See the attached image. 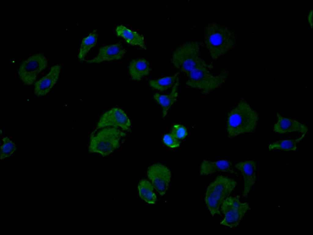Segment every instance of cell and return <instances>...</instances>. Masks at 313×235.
<instances>
[{
	"label": "cell",
	"instance_id": "obj_1",
	"mask_svg": "<svg viewBox=\"0 0 313 235\" xmlns=\"http://www.w3.org/2000/svg\"><path fill=\"white\" fill-rule=\"evenodd\" d=\"M203 45L202 43L197 41L184 43L174 51L171 62L175 68L186 74L187 86L208 95L221 86L224 76L221 72L212 73L213 65L208 63L202 56Z\"/></svg>",
	"mask_w": 313,
	"mask_h": 235
},
{
	"label": "cell",
	"instance_id": "obj_2",
	"mask_svg": "<svg viewBox=\"0 0 313 235\" xmlns=\"http://www.w3.org/2000/svg\"><path fill=\"white\" fill-rule=\"evenodd\" d=\"M204 35L203 45L213 62L233 49L238 44L237 35L234 30L213 21L206 23Z\"/></svg>",
	"mask_w": 313,
	"mask_h": 235
},
{
	"label": "cell",
	"instance_id": "obj_3",
	"mask_svg": "<svg viewBox=\"0 0 313 235\" xmlns=\"http://www.w3.org/2000/svg\"><path fill=\"white\" fill-rule=\"evenodd\" d=\"M260 119L259 113L244 98H241L229 112L226 131L229 136L234 137L256 131Z\"/></svg>",
	"mask_w": 313,
	"mask_h": 235
},
{
	"label": "cell",
	"instance_id": "obj_4",
	"mask_svg": "<svg viewBox=\"0 0 313 235\" xmlns=\"http://www.w3.org/2000/svg\"><path fill=\"white\" fill-rule=\"evenodd\" d=\"M237 185L233 179L225 176H217L208 186L205 193L206 205L213 217L221 215L220 206Z\"/></svg>",
	"mask_w": 313,
	"mask_h": 235
},
{
	"label": "cell",
	"instance_id": "obj_5",
	"mask_svg": "<svg viewBox=\"0 0 313 235\" xmlns=\"http://www.w3.org/2000/svg\"><path fill=\"white\" fill-rule=\"evenodd\" d=\"M126 133L118 128L108 127L98 132H93L90 136L89 152L106 157L118 148L121 138Z\"/></svg>",
	"mask_w": 313,
	"mask_h": 235
},
{
	"label": "cell",
	"instance_id": "obj_6",
	"mask_svg": "<svg viewBox=\"0 0 313 235\" xmlns=\"http://www.w3.org/2000/svg\"><path fill=\"white\" fill-rule=\"evenodd\" d=\"M240 196L228 197L223 201L220 211L224 218L220 224L231 228L237 227L250 209L249 203L240 201Z\"/></svg>",
	"mask_w": 313,
	"mask_h": 235
},
{
	"label": "cell",
	"instance_id": "obj_7",
	"mask_svg": "<svg viewBox=\"0 0 313 235\" xmlns=\"http://www.w3.org/2000/svg\"><path fill=\"white\" fill-rule=\"evenodd\" d=\"M47 66L48 60L44 53L33 54L22 62L18 72L19 78L24 85H30L35 82L38 75Z\"/></svg>",
	"mask_w": 313,
	"mask_h": 235
},
{
	"label": "cell",
	"instance_id": "obj_8",
	"mask_svg": "<svg viewBox=\"0 0 313 235\" xmlns=\"http://www.w3.org/2000/svg\"><path fill=\"white\" fill-rule=\"evenodd\" d=\"M147 175L158 193L160 196L164 195L171 181V173L169 169L162 164H155L148 168Z\"/></svg>",
	"mask_w": 313,
	"mask_h": 235
},
{
	"label": "cell",
	"instance_id": "obj_9",
	"mask_svg": "<svg viewBox=\"0 0 313 235\" xmlns=\"http://www.w3.org/2000/svg\"><path fill=\"white\" fill-rule=\"evenodd\" d=\"M131 126L130 120L124 111L120 108L115 107L102 115L94 131L108 127H120L123 130L129 131Z\"/></svg>",
	"mask_w": 313,
	"mask_h": 235
},
{
	"label": "cell",
	"instance_id": "obj_10",
	"mask_svg": "<svg viewBox=\"0 0 313 235\" xmlns=\"http://www.w3.org/2000/svg\"><path fill=\"white\" fill-rule=\"evenodd\" d=\"M61 68V64L53 66L47 74L36 81L34 93L36 96H43L50 92L59 78Z\"/></svg>",
	"mask_w": 313,
	"mask_h": 235
},
{
	"label": "cell",
	"instance_id": "obj_11",
	"mask_svg": "<svg viewBox=\"0 0 313 235\" xmlns=\"http://www.w3.org/2000/svg\"><path fill=\"white\" fill-rule=\"evenodd\" d=\"M234 166L241 172L243 177L244 188L242 196L244 198H247L256 183V163L252 160H246L237 163Z\"/></svg>",
	"mask_w": 313,
	"mask_h": 235
},
{
	"label": "cell",
	"instance_id": "obj_12",
	"mask_svg": "<svg viewBox=\"0 0 313 235\" xmlns=\"http://www.w3.org/2000/svg\"><path fill=\"white\" fill-rule=\"evenodd\" d=\"M126 52V49L120 43L101 47L98 54L94 58L86 60L89 63H99L105 61L121 59Z\"/></svg>",
	"mask_w": 313,
	"mask_h": 235
},
{
	"label": "cell",
	"instance_id": "obj_13",
	"mask_svg": "<svg viewBox=\"0 0 313 235\" xmlns=\"http://www.w3.org/2000/svg\"><path fill=\"white\" fill-rule=\"evenodd\" d=\"M277 121L274 124V132L283 134L288 132H297L304 133L308 131L307 127L304 124L295 119L287 118L277 112Z\"/></svg>",
	"mask_w": 313,
	"mask_h": 235
},
{
	"label": "cell",
	"instance_id": "obj_14",
	"mask_svg": "<svg viewBox=\"0 0 313 235\" xmlns=\"http://www.w3.org/2000/svg\"><path fill=\"white\" fill-rule=\"evenodd\" d=\"M225 172L238 176L230 161L226 160L211 161L204 160L201 162L200 174L201 175H208L218 172Z\"/></svg>",
	"mask_w": 313,
	"mask_h": 235
},
{
	"label": "cell",
	"instance_id": "obj_15",
	"mask_svg": "<svg viewBox=\"0 0 313 235\" xmlns=\"http://www.w3.org/2000/svg\"><path fill=\"white\" fill-rule=\"evenodd\" d=\"M129 74L132 80L140 81L149 75L151 70L150 64L145 59L140 58L132 60L128 66Z\"/></svg>",
	"mask_w": 313,
	"mask_h": 235
},
{
	"label": "cell",
	"instance_id": "obj_16",
	"mask_svg": "<svg viewBox=\"0 0 313 235\" xmlns=\"http://www.w3.org/2000/svg\"><path fill=\"white\" fill-rule=\"evenodd\" d=\"M179 85V80L178 78L169 94L164 95L156 93L153 96L154 99L162 108L163 118L166 116L169 108L177 100L178 96L177 90Z\"/></svg>",
	"mask_w": 313,
	"mask_h": 235
},
{
	"label": "cell",
	"instance_id": "obj_17",
	"mask_svg": "<svg viewBox=\"0 0 313 235\" xmlns=\"http://www.w3.org/2000/svg\"><path fill=\"white\" fill-rule=\"evenodd\" d=\"M116 32L117 36L122 37L128 43L139 46L144 50L147 49L144 37L142 35L122 25L116 27Z\"/></svg>",
	"mask_w": 313,
	"mask_h": 235
},
{
	"label": "cell",
	"instance_id": "obj_18",
	"mask_svg": "<svg viewBox=\"0 0 313 235\" xmlns=\"http://www.w3.org/2000/svg\"><path fill=\"white\" fill-rule=\"evenodd\" d=\"M138 189L140 197L147 203L153 204L157 200L156 194L153 192L154 187L149 181L142 179L139 182Z\"/></svg>",
	"mask_w": 313,
	"mask_h": 235
},
{
	"label": "cell",
	"instance_id": "obj_19",
	"mask_svg": "<svg viewBox=\"0 0 313 235\" xmlns=\"http://www.w3.org/2000/svg\"><path fill=\"white\" fill-rule=\"evenodd\" d=\"M98 37L97 30H95L83 39L78 55V58L80 60H84L90 49L96 45Z\"/></svg>",
	"mask_w": 313,
	"mask_h": 235
},
{
	"label": "cell",
	"instance_id": "obj_20",
	"mask_svg": "<svg viewBox=\"0 0 313 235\" xmlns=\"http://www.w3.org/2000/svg\"><path fill=\"white\" fill-rule=\"evenodd\" d=\"M306 133H303L299 138L295 139H287L276 141L269 145L268 148L270 150H280L285 151H296L297 145L304 137Z\"/></svg>",
	"mask_w": 313,
	"mask_h": 235
},
{
	"label": "cell",
	"instance_id": "obj_21",
	"mask_svg": "<svg viewBox=\"0 0 313 235\" xmlns=\"http://www.w3.org/2000/svg\"><path fill=\"white\" fill-rule=\"evenodd\" d=\"M179 72L174 75L165 77L155 80H150L149 84L151 87L160 91L166 90L170 88L175 83Z\"/></svg>",
	"mask_w": 313,
	"mask_h": 235
},
{
	"label": "cell",
	"instance_id": "obj_22",
	"mask_svg": "<svg viewBox=\"0 0 313 235\" xmlns=\"http://www.w3.org/2000/svg\"><path fill=\"white\" fill-rule=\"evenodd\" d=\"M2 141L3 143L0 147L1 160L10 156L16 149V144L7 136L3 137Z\"/></svg>",
	"mask_w": 313,
	"mask_h": 235
},
{
	"label": "cell",
	"instance_id": "obj_23",
	"mask_svg": "<svg viewBox=\"0 0 313 235\" xmlns=\"http://www.w3.org/2000/svg\"><path fill=\"white\" fill-rule=\"evenodd\" d=\"M171 134L178 139H183L187 135V132L184 126L177 124L173 126Z\"/></svg>",
	"mask_w": 313,
	"mask_h": 235
},
{
	"label": "cell",
	"instance_id": "obj_24",
	"mask_svg": "<svg viewBox=\"0 0 313 235\" xmlns=\"http://www.w3.org/2000/svg\"><path fill=\"white\" fill-rule=\"evenodd\" d=\"M163 140L166 145L171 148L179 147L180 144V142L179 139L174 137L171 134H165L163 137Z\"/></svg>",
	"mask_w": 313,
	"mask_h": 235
},
{
	"label": "cell",
	"instance_id": "obj_25",
	"mask_svg": "<svg viewBox=\"0 0 313 235\" xmlns=\"http://www.w3.org/2000/svg\"><path fill=\"white\" fill-rule=\"evenodd\" d=\"M307 19L311 29L313 28V10L311 9L308 13Z\"/></svg>",
	"mask_w": 313,
	"mask_h": 235
}]
</instances>
